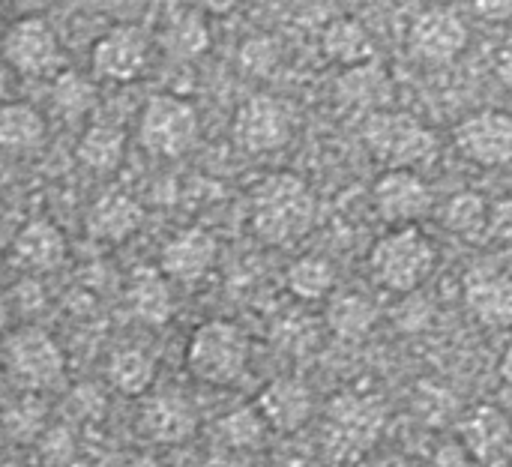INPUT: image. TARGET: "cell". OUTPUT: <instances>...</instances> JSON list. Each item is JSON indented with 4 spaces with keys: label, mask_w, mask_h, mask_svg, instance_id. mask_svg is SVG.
<instances>
[{
    "label": "cell",
    "mask_w": 512,
    "mask_h": 467,
    "mask_svg": "<svg viewBox=\"0 0 512 467\" xmlns=\"http://www.w3.org/2000/svg\"><path fill=\"white\" fill-rule=\"evenodd\" d=\"M462 450L483 467H507L512 462V423L495 405H477L459 426Z\"/></svg>",
    "instance_id": "10"
},
{
    "label": "cell",
    "mask_w": 512,
    "mask_h": 467,
    "mask_svg": "<svg viewBox=\"0 0 512 467\" xmlns=\"http://www.w3.org/2000/svg\"><path fill=\"white\" fill-rule=\"evenodd\" d=\"M249 363V339L231 321H207L201 324L186 348L189 372L204 384H231L246 372Z\"/></svg>",
    "instance_id": "4"
},
{
    "label": "cell",
    "mask_w": 512,
    "mask_h": 467,
    "mask_svg": "<svg viewBox=\"0 0 512 467\" xmlns=\"http://www.w3.org/2000/svg\"><path fill=\"white\" fill-rule=\"evenodd\" d=\"M372 198L378 213L399 228L429 216L435 207L432 186L417 171H384L372 189Z\"/></svg>",
    "instance_id": "11"
},
{
    "label": "cell",
    "mask_w": 512,
    "mask_h": 467,
    "mask_svg": "<svg viewBox=\"0 0 512 467\" xmlns=\"http://www.w3.org/2000/svg\"><path fill=\"white\" fill-rule=\"evenodd\" d=\"M129 306H132L135 318L150 324V327H162L174 312L171 291H168L165 279L156 273H138L135 276V282L129 288Z\"/></svg>",
    "instance_id": "26"
},
{
    "label": "cell",
    "mask_w": 512,
    "mask_h": 467,
    "mask_svg": "<svg viewBox=\"0 0 512 467\" xmlns=\"http://www.w3.org/2000/svg\"><path fill=\"white\" fill-rule=\"evenodd\" d=\"M3 363L9 378L24 390H48L60 384L66 357L60 345L39 327H21L3 342Z\"/></svg>",
    "instance_id": "5"
},
{
    "label": "cell",
    "mask_w": 512,
    "mask_h": 467,
    "mask_svg": "<svg viewBox=\"0 0 512 467\" xmlns=\"http://www.w3.org/2000/svg\"><path fill=\"white\" fill-rule=\"evenodd\" d=\"M69 408L75 411V417H87V420H93V417H102V411H105V399H102V393L99 390H93V387H78L75 393H72V399H69Z\"/></svg>",
    "instance_id": "33"
},
{
    "label": "cell",
    "mask_w": 512,
    "mask_h": 467,
    "mask_svg": "<svg viewBox=\"0 0 512 467\" xmlns=\"http://www.w3.org/2000/svg\"><path fill=\"white\" fill-rule=\"evenodd\" d=\"M123 150H126L123 129L111 123H93L84 129L78 141V162L96 174H108L123 162Z\"/></svg>",
    "instance_id": "23"
},
{
    "label": "cell",
    "mask_w": 512,
    "mask_h": 467,
    "mask_svg": "<svg viewBox=\"0 0 512 467\" xmlns=\"http://www.w3.org/2000/svg\"><path fill=\"white\" fill-rule=\"evenodd\" d=\"M6 93H9V72L0 66V102L6 99Z\"/></svg>",
    "instance_id": "40"
},
{
    "label": "cell",
    "mask_w": 512,
    "mask_h": 467,
    "mask_svg": "<svg viewBox=\"0 0 512 467\" xmlns=\"http://www.w3.org/2000/svg\"><path fill=\"white\" fill-rule=\"evenodd\" d=\"M90 63L93 72L105 81H117V84L135 81L147 66V36L132 24L111 27L105 36L96 39Z\"/></svg>",
    "instance_id": "13"
},
{
    "label": "cell",
    "mask_w": 512,
    "mask_h": 467,
    "mask_svg": "<svg viewBox=\"0 0 512 467\" xmlns=\"http://www.w3.org/2000/svg\"><path fill=\"white\" fill-rule=\"evenodd\" d=\"M159 39H162V45H165V51L171 57L186 60V57H195V54H201L207 48L210 33H207L204 18L198 12H189L186 9V12L171 15V21L162 27V36Z\"/></svg>",
    "instance_id": "28"
},
{
    "label": "cell",
    "mask_w": 512,
    "mask_h": 467,
    "mask_svg": "<svg viewBox=\"0 0 512 467\" xmlns=\"http://www.w3.org/2000/svg\"><path fill=\"white\" fill-rule=\"evenodd\" d=\"M501 375H504V381H510L512 384V345L507 348L504 360H501Z\"/></svg>",
    "instance_id": "37"
},
{
    "label": "cell",
    "mask_w": 512,
    "mask_h": 467,
    "mask_svg": "<svg viewBox=\"0 0 512 467\" xmlns=\"http://www.w3.org/2000/svg\"><path fill=\"white\" fill-rule=\"evenodd\" d=\"M231 132H234V141L249 150V153H270V150H279L288 144L291 138V117H288V108L273 99V96H249L237 114H234V123H231Z\"/></svg>",
    "instance_id": "9"
},
{
    "label": "cell",
    "mask_w": 512,
    "mask_h": 467,
    "mask_svg": "<svg viewBox=\"0 0 512 467\" xmlns=\"http://www.w3.org/2000/svg\"><path fill=\"white\" fill-rule=\"evenodd\" d=\"M138 138L153 156H183L198 138V114L192 102L180 96H153L138 120Z\"/></svg>",
    "instance_id": "6"
},
{
    "label": "cell",
    "mask_w": 512,
    "mask_h": 467,
    "mask_svg": "<svg viewBox=\"0 0 512 467\" xmlns=\"http://www.w3.org/2000/svg\"><path fill=\"white\" fill-rule=\"evenodd\" d=\"M285 285L297 300H306V303L324 300L336 288V267L321 255H303L288 267Z\"/></svg>",
    "instance_id": "24"
},
{
    "label": "cell",
    "mask_w": 512,
    "mask_h": 467,
    "mask_svg": "<svg viewBox=\"0 0 512 467\" xmlns=\"http://www.w3.org/2000/svg\"><path fill=\"white\" fill-rule=\"evenodd\" d=\"M216 261V240L204 228H183L177 231L159 255V267L165 276L177 282H198L210 273Z\"/></svg>",
    "instance_id": "14"
},
{
    "label": "cell",
    "mask_w": 512,
    "mask_h": 467,
    "mask_svg": "<svg viewBox=\"0 0 512 467\" xmlns=\"http://www.w3.org/2000/svg\"><path fill=\"white\" fill-rule=\"evenodd\" d=\"M501 78H504V81L512 87V54L504 60V63H501Z\"/></svg>",
    "instance_id": "41"
},
{
    "label": "cell",
    "mask_w": 512,
    "mask_h": 467,
    "mask_svg": "<svg viewBox=\"0 0 512 467\" xmlns=\"http://www.w3.org/2000/svg\"><path fill=\"white\" fill-rule=\"evenodd\" d=\"M72 438L63 432V429H54V432H48V438H45V444H42V453H45V459H51V462H66L69 456H72Z\"/></svg>",
    "instance_id": "34"
},
{
    "label": "cell",
    "mask_w": 512,
    "mask_h": 467,
    "mask_svg": "<svg viewBox=\"0 0 512 467\" xmlns=\"http://www.w3.org/2000/svg\"><path fill=\"white\" fill-rule=\"evenodd\" d=\"M141 429H144L147 438H153L159 444H180L195 432V414L183 399L159 396V399L144 405Z\"/></svg>",
    "instance_id": "20"
},
{
    "label": "cell",
    "mask_w": 512,
    "mask_h": 467,
    "mask_svg": "<svg viewBox=\"0 0 512 467\" xmlns=\"http://www.w3.org/2000/svg\"><path fill=\"white\" fill-rule=\"evenodd\" d=\"M273 60H276V45H273V39H267V36H252V39H246L243 48H240V63H243V69H249V72H255V75L267 72V69L273 66Z\"/></svg>",
    "instance_id": "32"
},
{
    "label": "cell",
    "mask_w": 512,
    "mask_h": 467,
    "mask_svg": "<svg viewBox=\"0 0 512 467\" xmlns=\"http://www.w3.org/2000/svg\"><path fill=\"white\" fill-rule=\"evenodd\" d=\"M456 147L477 165L498 168L512 162V114L501 108H483L468 114L453 129Z\"/></svg>",
    "instance_id": "8"
},
{
    "label": "cell",
    "mask_w": 512,
    "mask_h": 467,
    "mask_svg": "<svg viewBox=\"0 0 512 467\" xmlns=\"http://www.w3.org/2000/svg\"><path fill=\"white\" fill-rule=\"evenodd\" d=\"M93 99H96V87H93L90 78H84L75 69H66V72L57 75V81H54V105L63 114H69V117L84 114L93 105Z\"/></svg>",
    "instance_id": "31"
},
{
    "label": "cell",
    "mask_w": 512,
    "mask_h": 467,
    "mask_svg": "<svg viewBox=\"0 0 512 467\" xmlns=\"http://www.w3.org/2000/svg\"><path fill=\"white\" fill-rule=\"evenodd\" d=\"M378 321V309L363 294H342L327 306V327L339 339H363Z\"/></svg>",
    "instance_id": "27"
},
{
    "label": "cell",
    "mask_w": 512,
    "mask_h": 467,
    "mask_svg": "<svg viewBox=\"0 0 512 467\" xmlns=\"http://www.w3.org/2000/svg\"><path fill=\"white\" fill-rule=\"evenodd\" d=\"M435 261H438L435 243L417 225H405V228H393L375 243L369 255V270L375 282L384 285L387 291L411 294L429 279Z\"/></svg>",
    "instance_id": "3"
},
{
    "label": "cell",
    "mask_w": 512,
    "mask_h": 467,
    "mask_svg": "<svg viewBox=\"0 0 512 467\" xmlns=\"http://www.w3.org/2000/svg\"><path fill=\"white\" fill-rule=\"evenodd\" d=\"M315 222V195L297 174L264 177L252 192V228L261 240L285 246L303 237Z\"/></svg>",
    "instance_id": "1"
},
{
    "label": "cell",
    "mask_w": 512,
    "mask_h": 467,
    "mask_svg": "<svg viewBox=\"0 0 512 467\" xmlns=\"http://www.w3.org/2000/svg\"><path fill=\"white\" fill-rule=\"evenodd\" d=\"M489 216H492V207L477 192H459L444 207V225L453 234L468 237V240H477L480 234L489 231Z\"/></svg>",
    "instance_id": "29"
},
{
    "label": "cell",
    "mask_w": 512,
    "mask_h": 467,
    "mask_svg": "<svg viewBox=\"0 0 512 467\" xmlns=\"http://www.w3.org/2000/svg\"><path fill=\"white\" fill-rule=\"evenodd\" d=\"M108 381L123 396H144L156 381V363L141 348L117 351L108 363Z\"/></svg>",
    "instance_id": "25"
},
{
    "label": "cell",
    "mask_w": 512,
    "mask_h": 467,
    "mask_svg": "<svg viewBox=\"0 0 512 467\" xmlns=\"http://www.w3.org/2000/svg\"><path fill=\"white\" fill-rule=\"evenodd\" d=\"M3 54L12 69L30 78L54 75L63 63V45L45 18H18L3 36Z\"/></svg>",
    "instance_id": "7"
},
{
    "label": "cell",
    "mask_w": 512,
    "mask_h": 467,
    "mask_svg": "<svg viewBox=\"0 0 512 467\" xmlns=\"http://www.w3.org/2000/svg\"><path fill=\"white\" fill-rule=\"evenodd\" d=\"M330 423L348 444L366 447L384 429V408L369 396L345 393L330 402Z\"/></svg>",
    "instance_id": "19"
},
{
    "label": "cell",
    "mask_w": 512,
    "mask_h": 467,
    "mask_svg": "<svg viewBox=\"0 0 512 467\" xmlns=\"http://www.w3.org/2000/svg\"><path fill=\"white\" fill-rule=\"evenodd\" d=\"M468 459H471V456L462 450V444H444V447L435 453V465L438 467H471Z\"/></svg>",
    "instance_id": "36"
},
{
    "label": "cell",
    "mask_w": 512,
    "mask_h": 467,
    "mask_svg": "<svg viewBox=\"0 0 512 467\" xmlns=\"http://www.w3.org/2000/svg\"><path fill=\"white\" fill-rule=\"evenodd\" d=\"M369 153L390 171H417L438 159V135L408 111H375L363 126Z\"/></svg>",
    "instance_id": "2"
},
{
    "label": "cell",
    "mask_w": 512,
    "mask_h": 467,
    "mask_svg": "<svg viewBox=\"0 0 512 467\" xmlns=\"http://www.w3.org/2000/svg\"><path fill=\"white\" fill-rule=\"evenodd\" d=\"M144 222L141 204L126 192L102 195L87 213V234L102 243H123L129 240Z\"/></svg>",
    "instance_id": "18"
},
{
    "label": "cell",
    "mask_w": 512,
    "mask_h": 467,
    "mask_svg": "<svg viewBox=\"0 0 512 467\" xmlns=\"http://www.w3.org/2000/svg\"><path fill=\"white\" fill-rule=\"evenodd\" d=\"M468 45V27L465 21L444 6H432L420 12L408 30V48L414 57H423L429 63H447L462 54Z\"/></svg>",
    "instance_id": "12"
},
{
    "label": "cell",
    "mask_w": 512,
    "mask_h": 467,
    "mask_svg": "<svg viewBox=\"0 0 512 467\" xmlns=\"http://www.w3.org/2000/svg\"><path fill=\"white\" fill-rule=\"evenodd\" d=\"M45 138V117L27 102L0 105V150L21 153L39 147Z\"/></svg>",
    "instance_id": "22"
},
{
    "label": "cell",
    "mask_w": 512,
    "mask_h": 467,
    "mask_svg": "<svg viewBox=\"0 0 512 467\" xmlns=\"http://www.w3.org/2000/svg\"><path fill=\"white\" fill-rule=\"evenodd\" d=\"M465 306L486 327L512 324V279L504 273L474 270L465 276Z\"/></svg>",
    "instance_id": "17"
},
{
    "label": "cell",
    "mask_w": 512,
    "mask_h": 467,
    "mask_svg": "<svg viewBox=\"0 0 512 467\" xmlns=\"http://www.w3.org/2000/svg\"><path fill=\"white\" fill-rule=\"evenodd\" d=\"M321 45L327 51L330 60L342 63V66H366L375 54V42L369 36V30L357 21V18H333L327 27H324V36H321Z\"/></svg>",
    "instance_id": "21"
},
{
    "label": "cell",
    "mask_w": 512,
    "mask_h": 467,
    "mask_svg": "<svg viewBox=\"0 0 512 467\" xmlns=\"http://www.w3.org/2000/svg\"><path fill=\"white\" fill-rule=\"evenodd\" d=\"M228 467H261L258 462H252V459H237V462H231Z\"/></svg>",
    "instance_id": "42"
},
{
    "label": "cell",
    "mask_w": 512,
    "mask_h": 467,
    "mask_svg": "<svg viewBox=\"0 0 512 467\" xmlns=\"http://www.w3.org/2000/svg\"><path fill=\"white\" fill-rule=\"evenodd\" d=\"M126 467H162L156 459H150V456H138V459H132Z\"/></svg>",
    "instance_id": "39"
},
{
    "label": "cell",
    "mask_w": 512,
    "mask_h": 467,
    "mask_svg": "<svg viewBox=\"0 0 512 467\" xmlns=\"http://www.w3.org/2000/svg\"><path fill=\"white\" fill-rule=\"evenodd\" d=\"M264 417L258 414V408H237L231 411L222 423H219V435L228 447L234 450H249L258 447L264 441Z\"/></svg>",
    "instance_id": "30"
},
{
    "label": "cell",
    "mask_w": 512,
    "mask_h": 467,
    "mask_svg": "<svg viewBox=\"0 0 512 467\" xmlns=\"http://www.w3.org/2000/svg\"><path fill=\"white\" fill-rule=\"evenodd\" d=\"M378 467H417L414 462H408V459H402V456H390V459H384Z\"/></svg>",
    "instance_id": "38"
},
{
    "label": "cell",
    "mask_w": 512,
    "mask_h": 467,
    "mask_svg": "<svg viewBox=\"0 0 512 467\" xmlns=\"http://www.w3.org/2000/svg\"><path fill=\"white\" fill-rule=\"evenodd\" d=\"M489 231H495V234L504 237V240H512V201H504V204L492 207Z\"/></svg>",
    "instance_id": "35"
},
{
    "label": "cell",
    "mask_w": 512,
    "mask_h": 467,
    "mask_svg": "<svg viewBox=\"0 0 512 467\" xmlns=\"http://www.w3.org/2000/svg\"><path fill=\"white\" fill-rule=\"evenodd\" d=\"M66 258V237L48 219L27 222L12 240V261L24 273H51Z\"/></svg>",
    "instance_id": "15"
},
{
    "label": "cell",
    "mask_w": 512,
    "mask_h": 467,
    "mask_svg": "<svg viewBox=\"0 0 512 467\" xmlns=\"http://www.w3.org/2000/svg\"><path fill=\"white\" fill-rule=\"evenodd\" d=\"M258 414L276 432H297L312 414V393L297 378H276L261 390Z\"/></svg>",
    "instance_id": "16"
}]
</instances>
